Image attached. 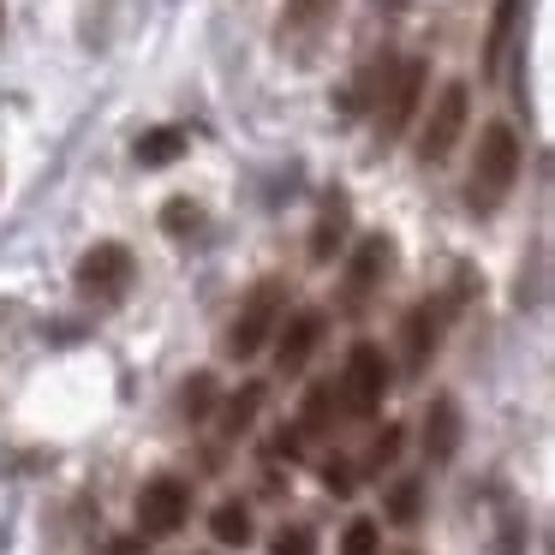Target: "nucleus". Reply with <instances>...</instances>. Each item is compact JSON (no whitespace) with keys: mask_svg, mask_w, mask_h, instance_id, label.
Masks as SVG:
<instances>
[{"mask_svg":"<svg viewBox=\"0 0 555 555\" xmlns=\"http://www.w3.org/2000/svg\"><path fill=\"white\" fill-rule=\"evenodd\" d=\"M519 180V138L507 120L483 126V144H478V162H472V209H495Z\"/></svg>","mask_w":555,"mask_h":555,"instance_id":"f257e3e1","label":"nucleus"},{"mask_svg":"<svg viewBox=\"0 0 555 555\" xmlns=\"http://www.w3.org/2000/svg\"><path fill=\"white\" fill-rule=\"evenodd\" d=\"M281 305H287V287L281 281H257L251 299L240 305V317L228 328V359H257L269 347V335L281 328Z\"/></svg>","mask_w":555,"mask_h":555,"instance_id":"f03ea898","label":"nucleus"},{"mask_svg":"<svg viewBox=\"0 0 555 555\" xmlns=\"http://www.w3.org/2000/svg\"><path fill=\"white\" fill-rule=\"evenodd\" d=\"M388 383H395V371H388L383 347L376 340H359V347L347 352V371H340V400H347V412H376L388 395Z\"/></svg>","mask_w":555,"mask_h":555,"instance_id":"7ed1b4c3","label":"nucleus"},{"mask_svg":"<svg viewBox=\"0 0 555 555\" xmlns=\"http://www.w3.org/2000/svg\"><path fill=\"white\" fill-rule=\"evenodd\" d=\"M466 114H472V90L466 85H448L442 96L430 102V120H424V132H418V162L424 168H436V162L454 156L460 132H466Z\"/></svg>","mask_w":555,"mask_h":555,"instance_id":"20e7f679","label":"nucleus"},{"mask_svg":"<svg viewBox=\"0 0 555 555\" xmlns=\"http://www.w3.org/2000/svg\"><path fill=\"white\" fill-rule=\"evenodd\" d=\"M185 514H192L185 478H150L144 490H138V531H144V538H173V531L185 526Z\"/></svg>","mask_w":555,"mask_h":555,"instance_id":"39448f33","label":"nucleus"},{"mask_svg":"<svg viewBox=\"0 0 555 555\" xmlns=\"http://www.w3.org/2000/svg\"><path fill=\"white\" fill-rule=\"evenodd\" d=\"M78 293H90V299H120L126 287H132V251L126 245H96V251L78 257Z\"/></svg>","mask_w":555,"mask_h":555,"instance_id":"423d86ee","label":"nucleus"},{"mask_svg":"<svg viewBox=\"0 0 555 555\" xmlns=\"http://www.w3.org/2000/svg\"><path fill=\"white\" fill-rule=\"evenodd\" d=\"M383 108H376V138H400L406 132V120H412V108H418V96H424V61H406L395 78L383 85Z\"/></svg>","mask_w":555,"mask_h":555,"instance_id":"0eeeda50","label":"nucleus"},{"mask_svg":"<svg viewBox=\"0 0 555 555\" xmlns=\"http://www.w3.org/2000/svg\"><path fill=\"white\" fill-rule=\"evenodd\" d=\"M323 328H328V317H323V311H299L287 328H281V347H275L281 376H299L305 364H311V352L323 347Z\"/></svg>","mask_w":555,"mask_h":555,"instance_id":"6e6552de","label":"nucleus"},{"mask_svg":"<svg viewBox=\"0 0 555 555\" xmlns=\"http://www.w3.org/2000/svg\"><path fill=\"white\" fill-rule=\"evenodd\" d=\"M388 269H395V245H388L383 233H364L359 257H352V269H347V305H364V293H371Z\"/></svg>","mask_w":555,"mask_h":555,"instance_id":"1a4fd4ad","label":"nucleus"},{"mask_svg":"<svg viewBox=\"0 0 555 555\" xmlns=\"http://www.w3.org/2000/svg\"><path fill=\"white\" fill-rule=\"evenodd\" d=\"M424 454H430L436 466H448V460L460 454V400L454 395H436L430 412H424Z\"/></svg>","mask_w":555,"mask_h":555,"instance_id":"9d476101","label":"nucleus"},{"mask_svg":"<svg viewBox=\"0 0 555 555\" xmlns=\"http://www.w3.org/2000/svg\"><path fill=\"white\" fill-rule=\"evenodd\" d=\"M185 144H192L185 126H156V132L138 138V168H168V162L185 156Z\"/></svg>","mask_w":555,"mask_h":555,"instance_id":"9b49d317","label":"nucleus"},{"mask_svg":"<svg viewBox=\"0 0 555 555\" xmlns=\"http://www.w3.org/2000/svg\"><path fill=\"white\" fill-rule=\"evenodd\" d=\"M340 233H347V197H335V204L323 209V221H317V233H311V263H335V251L347 245Z\"/></svg>","mask_w":555,"mask_h":555,"instance_id":"f8f14e48","label":"nucleus"},{"mask_svg":"<svg viewBox=\"0 0 555 555\" xmlns=\"http://www.w3.org/2000/svg\"><path fill=\"white\" fill-rule=\"evenodd\" d=\"M209 531H216V543H228V550H245V543L257 538V531H251V507H245V502H221L216 514H209Z\"/></svg>","mask_w":555,"mask_h":555,"instance_id":"ddd939ff","label":"nucleus"},{"mask_svg":"<svg viewBox=\"0 0 555 555\" xmlns=\"http://www.w3.org/2000/svg\"><path fill=\"white\" fill-rule=\"evenodd\" d=\"M430 352H436V317H430V305H418V311L406 317V364H412V371H424Z\"/></svg>","mask_w":555,"mask_h":555,"instance_id":"4468645a","label":"nucleus"},{"mask_svg":"<svg viewBox=\"0 0 555 555\" xmlns=\"http://www.w3.org/2000/svg\"><path fill=\"white\" fill-rule=\"evenodd\" d=\"M257 406H263V383H245L240 395L228 400V412H221V430L245 436V430H251V418H257Z\"/></svg>","mask_w":555,"mask_h":555,"instance_id":"2eb2a0df","label":"nucleus"},{"mask_svg":"<svg viewBox=\"0 0 555 555\" xmlns=\"http://www.w3.org/2000/svg\"><path fill=\"white\" fill-rule=\"evenodd\" d=\"M180 412L185 418H209V412H216V376L209 371H197V376H185V388H180Z\"/></svg>","mask_w":555,"mask_h":555,"instance_id":"dca6fc26","label":"nucleus"},{"mask_svg":"<svg viewBox=\"0 0 555 555\" xmlns=\"http://www.w3.org/2000/svg\"><path fill=\"white\" fill-rule=\"evenodd\" d=\"M519 7L526 0H495V25H490V73L502 66L507 42H514V25H519Z\"/></svg>","mask_w":555,"mask_h":555,"instance_id":"f3484780","label":"nucleus"},{"mask_svg":"<svg viewBox=\"0 0 555 555\" xmlns=\"http://www.w3.org/2000/svg\"><path fill=\"white\" fill-rule=\"evenodd\" d=\"M418 502H424L418 478H400L395 490H388V519H395V526H412V519H418Z\"/></svg>","mask_w":555,"mask_h":555,"instance_id":"a211bd4d","label":"nucleus"},{"mask_svg":"<svg viewBox=\"0 0 555 555\" xmlns=\"http://www.w3.org/2000/svg\"><path fill=\"white\" fill-rule=\"evenodd\" d=\"M328 418H335V383H317L311 395H305V412H299V424H305V430H323Z\"/></svg>","mask_w":555,"mask_h":555,"instance_id":"6ab92c4d","label":"nucleus"},{"mask_svg":"<svg viewBox=\"0 0 555 555\" xmlns=\"http://www.w3.org/2000/svg\"><path fill=\"white\" fill-rule=\"evenodd\" d=\"M269 555H317V531L311 526H281Z\"/></svg>","mask_w":555,"mask_h":555,"instance_id":"aec40b11","label":"nucleus"},{"mask_svg":"<svg viewBox=\"0 0 555 555\" xmlns=\"http://www.w3.org/2000/svg\"><path fill=\"white\" fill-rule=\"evenodd\" d=\"M162 228H168V233H180V240H185V233H197V228H204V209H197V204H185V197H173V204L162 209Z\"/></svg>","mask_w":555,"mask_h":555,"instance_id":"412c9836","label":"nucleus"},{"mask_svg":"<svg viewBox=\"0 0 555 555\" xmlns=\"http://www.w3.org/2000/svg\"><path fill=\"white\" fill-rule=\"evenodd\" d=\"M376 538H383L376 519H352L347 538H340V555H376Z\"/></svg>","mask_w":555,"mask_h":555,"instance_id":"4be33fe9","label":"nucleus"},{"mask_svg":"<svg viewBox=\"0 0 555 555\" xmlns=\"http://www.w3.org/2000/svg\"><path fill=\"white\" fill-rule=\"evenodd\" d=\"M395 454H400V430L388 424V430L371 442V466H376V472H383V466H395Z\"/></svg>","mask_w":555,"mask_h":555,"instance_id":"5701e85b","label":"nucleus"},{"mask_svg":"<svg viewBox=\"0 0 555 555\" xmlns=\"http://www.w3.org/2000/svg\"><path fill=\"white\" fill-rule=\"evenodd\" d=\"M323 483H328L335 495H352V472H347V466H335V460L323 466Z\"/></svg>","mask_w":555,"mask_h":555,"instance_id":"b1692460","label":"nucleus"}]
</instances>
